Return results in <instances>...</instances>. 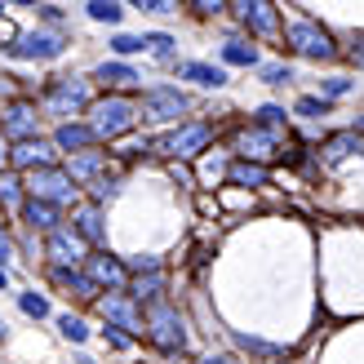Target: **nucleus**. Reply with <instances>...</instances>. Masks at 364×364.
<instances>
[{
    "label": "nucleus",
    "mask_w": 364,
    "mask_h": 364,
    "mask_svg": "<svg viewBox=\"0 0 364 364\" xmlns=\"http://www.w3.org/2000/svg\"><path fill=\"white\" fill-rule=\"evenodd\" d=\"M235 147H240L245 160H276V156H284V151H280L284 142H280V129H276V124H262V129H245Z\"/></svg>",
    "instance_id": "obj_5"
},
{
    "label": "nucleus",
    "mask_w": 364,
    "mask_h": 364,
    "mask_svg": "<svg viewBox=\"0 0 364 364\" xmlns=\"http://www.w3.org/2000/svg\"><path fill=\"white\" fill-rule=\"evenodd\" d=\"M347 53H351L355 67H364V36H351V49H347Z\"/></svg>",
    "instance_id": "obj_41"
},
{
    "label": "nucleus",
    "mask_w": 364,
    "mask_h": 364,
    "mask_svg": "<svg viewBox=\"0 0 364 364\" xmlns=\"http://www.w3.org/2000/svg\"><path fill=\"white\" fill-rule=\"evenodd\" d=\"M0 338H5V320H0Z\"/></svg>",
    "instance_id": "obj_47"
},
{
    "label": "nucleus",
    "mask_w": 364,
    "mask_h": 364,
    "mask_svg": "<svg viewBox=\"0 0 364 364\" xmlns=\"http://www.w3.org/2000/svg\"><path fill=\"white\" fill-rule=\"evenodd\" d=\"M23 213H27V223L45 227V231H53V227H58V209H53V200H41V196H31Z\"/></svg>",
    "instance_id": "obj_19"
},
{
    "label": "nucleus",
    "mask_w": 364,
    "mask_h": 364,
    "mask_svg": "<svg viewBox=\"0 0 364 364\" xmlns=\"http://www.w3.org/2000/svg\"><path fill=\"white\" fill-rule=\"evenodd\" d=\"M98 306H102V316H107V320H116V324H120V329H138V316H134V306L124 302V298L107 294V298H102Z\"/></svg>",
    "instance_id": "obj_18"
},
{
    "label": "nucleus",
    "mask_w": 364,
    "mask_h": 364,
    "mask_svg": "<svg viewBox=\"0 0 364 364\" xmlns=\"http://www.w3.org/2000/svg\"><path fill=\"white\" fill-rule=\"evenodd\" d=\"M147 329H151V338H156L165 351H182V347H187V329H182L178 311H173V306H165V302H156V306H151Z\"/></svg>",
    "instance_id": "obj_3"
},
{
    "label": "nucleus",
    "mask_w": 364,
    "mask_h": 364,
    "mask_svg": "<svg viewBox=\"0 0 364 364\" xmlns=\"http://www.w3.org/2000/svg\"><path fill=\"white\" fill-rule=\"evenodd\" d=\"M262 80L267 85H284L289 80V67H262Z\"/></svg>",
    "instance_id": "obj_37"
},
{
    "label": "nucleus",
    "mask_w": 364,
    "mask_h": 364,
    "mask_svg": "<svg viewBox=\"0 0 364 364\" xmlns=\"http://www.w3.org/2000/svg\"><path fill=\"white\" fill-rule=\"evenodd\" d=\"M49 112H58V116H71V112H80V107H89V89H85V80H76V76H67V80H58L49 89Z\"/></svg>",
    "instance_id": "obj_7"
},
{
    "label": "nucleus",
    "mask_w": 364,
    "mask_h": 364,
    "mask_svg": "<svg viewBox=\"0 0 364 364\" xmlns=\"http://www.w3.org/2000/svg\"><path fill=\"white\" fill-rule=\"evenodd\" d=\"M231 182H240V187H267V169L258 160H240V165H231Z\"/></svg>",
    "instance_id": "obj_21"
},
{
    "label": "nucleus",
    "mask_w": 364,
    "mask_h": 364,
    "mask_svg": "<svg viewBox=\"0 0 364 364\" xmlns=\"http://www.w3.org/2000/svg\"><path fill=\"white\" fill-rule=\"evenodd\" d=\"M258 120H262V124H276V129H280V124H284V112H280V107H262Z\"/></svg>",
    "instance_id": "obj_38"
},
{
    "label": "nucleus",
    "mask_w": 364,
    "mask_h": 364,
    "mask_svg": "<svg viewBox=\"0 0 364 364\" xmlns=\"http://www.w3.org/2000/svg\"><path fill=\"white\" fill-rule=\"evenodd\" d=\"M142 41H147V53H156L160 63H169V58H173V36L151 31V36H142Z\"/></svg>",
    "instance_id": "obj_26"
},
{
    "label": "nucleus",
    "mask_w": 364,
    "mask_h": 364,
    "mask_svg": "<svg viewBox=\"0 0 364 364\" xmlns=\"http://www.w3.org/2000/svg\"><path fill=\"white\" fill-rule=\"evenodd\" d=\"M134 120H138V112H134V102H124V98H102V102L89 107V129L98 138H107V142L129 134Z\"/></svg>",
    "instance_id": "obj_1"
},
{
    "label": "nucleus",
    "mask_w": 364,
    "mask_h": 364,
    "mask_svg": "<svg viewBox=\"0 0 364 364\" xmlns=\"http://www.w3.org/2000/svg\"><path fill=\"white\" fill-rule=\"evenodd\" d=\"M209 138H213L209 124H182V129H173L165 142H160V147H165L169 156H196V151L209 147Z\"/></svg>",
    "instance_id": "obj_8"
},
{
    "label": "nucleus",
    "mask_w": 364,
    "mask_h": 364,
    "mask_svg": "<svg viewBox=\"0 0 364 364\" xmlns=\"http://www.w3.org/2000/svg\"><path fill=\"white\" fill-rule=\"evenodd\" d=\"M187 5H191L196 14H223V5H227V0H187Z\"/></svg>",
    "instance_id": "obj_36"
},
{
    "label": "nucleus",
    "mask_w": 364,
    "mask_h": 364,
    "mask_svg": "<svg viewBox=\"0 0 364 364\" xmlns=\"http://www.w3.org/2000/svg\"><path fill=\"white\" fill-rule=\"evenodd\" d=\"M9 253H14V249H9V235H5V231H0V267H5V262H9Z\"/></svg>",
    "instance_id": "obj_42"
},
{
    "label": "nucleus",
    "mask_w": 364,
    "mask_h": 364,
    "mask_svg": "<svg viewBox=\"0 0 364 364\" xmlns=\"http://www.w3.org/2000/svg\"><path fill=\"white\" fill-rule=\"evenodd\" d=\"M223 58L235 63V67H253V63H258V53H253V45H245V41H227L223 45Z\"/></svg>",
    "instance_id": "obj_24"
},
{
    "label": "nucleus",
    "mask_w": 364,
    "mask_h": 364,
    "mask_svg": "<svg viewBox=\"0 0 364 364\" xmlns=\"http://www.w3.org/2000/svg\"><path fill=\"white\" fill-rule=\"evenodd\" d=\"M134 271H160V258H151V253H142V258H129Z\"/></svg>",
    "instance_id": "obj_39"
},
{
    "label": "nucleus",
    "mask_w": 364,
    "mask_h": 364,
    "mask_svg": "<svg viewBox=\"0 0 364 364\" xmlns=\"http://www.w3.org/2000/svg\"><path fill=\"white\" fill-rule=\"evenodd\" d=\"M342 94H351L347 76H329V80H324V98H342Z\"/></svg>",
    "instance_id": "obj_34"
},
{
    "label": "nucleus",
    "mask_w": 364,
    "mask_h": 364,
    "mask_svg": "<svg viewBox=\"0 0 364 364\" xmlns=\"http://www.w3.org/2000/svg\"><path fill=\"white\" fill-rule=\"evenodd\" d=\"M18 302H23V311H27V316H36V320L49 316V302H45L41 294H18Z\"/></svg>",
    "instance_id": "obj_31"
},
{
    "label": "nucleus",
    "mask_w": 364,
    "mask_h": 364,
    "mask_svg": "<svg viewBox=\"0 0 364 364\" xmlns=\"http://www.w3.org/2000/svg\"><path fill=\"white\" fill-rule=\"evenodd\" d=\"M14 58H36V63H49V58H58L63 53V41L58 36H49V31H27V36H18V41L9 45Z\"/></svg>",
    "instance_id": "obj_6"
},
{
    "label": "nucleus",
    "mask_w": 364,
    "mask_h": 364,
    "mask_svg": "<svg viewBox=\"0 0 364 364\" xmlns=\"http://www.w3.org/2000/svg\"><path fill=\"white\" fill-rule=\"evenodd\" d=\"M0 289H5V267H0Z\"/></svg>",
    "instance_id": "obj_45"
},
{
    "label": "nucleus",
    "mask_w": 364,
    "mask_h": 364,
    "mask_svg": "<svg viewBox=\"0 0 364 364\" xmlns=\"http://www.w3.org/2000/svg\"><path fill=\"white\" fill-rule=\"evenodd\" d=\"M53 147H58V142L23 138V142L14 147V165H18V169H45V165H53Z\"/></svg>",
    "instance_id": "obj_12"
},
{
    "label": "nucleus",
    "mask_w": 364,
    "mask_h": 364,
    "mask_svg": "<svg viewBox=\"0 0 364 364\" xmlns=\"http://www.w3.org/2000/svg\"><path fill=\"white\" fill-rule=\"evenodd\" d=\"M138 9H151V14H178V0H129Z\"/></svg>",
    "instance_id": "obj_33"
},
{
    "label": "nucleus",
    "mask_w": 364,
    "mask_h": 364,
    "mask_svg": "<svg viewBox=\"0 0 364 364\" xmlns=\"http://www.w3.org/2000/svg\"><path fill=\"white\" fill-rule=\"evenodd\" d=\"M102 169V156L98 151H89V156H76L71 160V178H94Z\"/></svg>",
    "instance_id": "obj_27"
},
{
    "label": "nucleus",
    "mask_w": 364,
    "mask_h": 364,
    "mask_svg": "<svg viewBox=\"0 0 364 364\" xmlns=\"http://www.w3.org/2000/svg\"><path fill=\"white\" fill-rule=\"evenodd\" d=\"M5 134L18 138V142L36 134V107H31V102H14L9 112H5Z\"/></svg>",
    "instance_id": "obj_14"
},
{
    "label": "nucleus",
    "mask_w": 364,
    "mask_h": 364,
    "mask_svg": "<svg viewBox=\"0 0 364 364\" xmlns=\"http://www.w3.org/2000/svg\"><path fill=\"white\" fill-rule=\"evenodd\" d=\"M351 151H364V138L360 134H338V138H329V147H324V160L338 165V160H347Z\"/></svg>",
    "instance_id": "obj_20"
},
{
    "label": "nucleus",
    "mask_w": 364,
    "mask_h": 364,
    "mask_svg": "<svg viewBox=\"0 0 364 364\" xmlns=\"http://www.w3.org/2000/svg\"><path fill=\"white\" fill-rule=\"evenodd\" d=\"M120 5L116 0H89V18H94V23H120Z\"/></svg>",
    "instance_id": "obj_25"
},
{
    "label": "nucleus",
    "mask_w": 364,
    "mask_h": 364,
    "mask_svg": "<svg viewBox=\"0 0 364 364\" xmlns=\"http://www.w3.org/2000/svg\"><path fill=\"white\" fill-rule=\"evenodd\" d=\"M31 196L41 200H53V205H67V200H76V187H71V173H58V169H31V182H27Z\"/></svg>",
    "instance_id": "obj_4"
},
{
    "label": "nucleus",
    "mask_w": 364,
    "mask_h": 364,
    "mask_svg": "<svg viewBox=\"0 0 364 364\" xmlns=\"http://www.w3.org/2000/svg\"><path fill=\"white\" fill-rule=\"evenodd\" d=\"M89 276H94L98 284H107V289H124V284H129L124 267L116 258H107V253H94V258H89Z\"/></svg>",
    "instance_id": "obj_13"
},
{
    "label": "nucleus",
    "mask_w": 364,
    "mask_h": 364,
    "mask_svg": "<svg viewBox=\"0 0 364 364\" xmlns=\"http://www.w3.org/2000/svg\"><path fill=\"white\" fill-rule=\"evenodd\" d=\"M182 76L205 85V89H223L227 85V71L223 67H209V63H182Z\"/></svg>",
    "instance_id": "obj_16"
},
{
    "label": "nucleus",
    "mask_w": 364,
    "mask_h": 364,
    "mask_svg": "<svg viewBox=\"0 0 364 364\" xmlns=\"http://www.w3.org/2000/svg\"><path fill=\"white\" fill-rule=\"evenodd\" d=\"M98 80L112 85V89H134L142 76H138L134 67H124V63H102V67H98Z\"/></svg>",
    "instance_id": "obj_17"
},
{
    "label": "nucleus",
    "mask_w": 364,
    "mask_h": 364,
    "mask_svg": "<svg viewBox=\"0 0 364 364\" xmlns=\"http://www.w3.org/2000/svg\"><path fill=\"white\" fill-rule=\"evenodd\" d=\"M160 271H147V280H142V271H138V280H134V298H156L160 294Z\"/></svg>",
    "instance_id": "obj_28"
},
{
    "label": "nucleus",
    "mask_w": 364,
    "mask_h": 364,
    "mask_svg": "<svg viewBox=\"0 0 364 364\" xmlns=\"http://www.w3.org/2000/svg\"><path fill=\"white\" fill-rule=\"evenodd\" d=\"M63 338H71V342H85L89 338V329L80 320H71V316H63Z\"/></svg>",
    "instance_id": "obj_35"
},
{
    "label": "nucleus",
    "mask_w": 364,
    "mask_h": 364,
    "mask_svg": "<svg viewBox=\"0 0 364 364\" xmlns=\"http://www.w3.org/2000/svg\"><path fill=\"white\" fill-rule=\"evenodd\" d=\"M5 160H14V151L5 147V142H0V165H5Z\"/></svg>",
    "instance_id": "obj_43"
},
{
    "label": "nucleus",
    "mask_w": 364,
    "mask_h": 364,
    "mask_svg": "<svg viewBox=\"0 0 364 364\" xmlns=\"http://www.w3.org/2000/svg\"><path fill=\"white\" fill-rule=\"evenodd\" d=\"M76 231L85 235L89 245H102V240H107V231H102V218H98V209H80V213H76Z\"/></svg>",
    "instance_id": "obj_22"
},
{
    "label": "nucleus",
    "mask_w": 364,
    "mask_h": 364,
    "mask_svg": "<svg viewBox=\"0 0 364 364\" xmlns=\"http://www.w3.org/2000/svg\"><path fill=\"white\" fill-rule=\"evenodd\" d=\"M53 280H58V284H67V289H76L80 298H94V289H98V280H94V276H76V271H67V267H58V271H53Z\"/></svg>",
    "instance_id": "obj_23"
},
{
    "label": "nucleus",
    "mask_w": 364,
    "mask_h": 364,
    "mask_svg": "<svg viewBox=\"0 0 364 364\" xmlns=\"http://www.w3.org/2000/svg\"><path fill=\"white\" fill-rule=\"evenodd\" d=\"M112 49L116 53H138V49H147V41H142V36H116Z\"/></svg>",
    "instance_id": "obj_32"
},
{
    "label": "nucleus",
    "mask_w": 364,
    "mask_h": 364,
    "mask_svg": "<svg viewBox=\"0 0 364 364\" xmlns=\"http://www.w3.org/2000/svg\"><path fill=\"white\" fill-rule=\"evenodd\" d=\"M289 45H294L302 58H311V63H333L338 58L333 36L324 27H316V23H294V27H289Z\"/></svg>",
    "instance_id": "obj_2"
},
{
    "label": "nucleus",
    "mask_w": 364,
    "mask_h": 364,
    "mask_svg": "<svg viewBox=\"0 0 364 364\" xmlns=\"http://www.w3.org/2000/svg\"><path fill=\"white\" fill-rule=\"evenodd\" d=\"M142 112L151 120H178L187 112V98H182L178 89H147V94H142Z\"/></svg>",
    "instance_id": "obj_9"
},
{
    "label": "nucleus",
    "mask_w": 364,
    "mask_h": 364,
    "mask_svg": "<svg viewBox=\"0 0 364 364\" xmlns=\"http://www.w3.org/2000/svg\"><path fill=\"white\" fill-rule=\"evenodd\" d=\"M85 235L76 231V235H71V231H58V227H53L49 231V258L53 262H58V267H76L80 258H85Z\"/></svg>",
    "instance_id": "obj_11"
},
{
    "label": "nucleus",
    "mask_w": 364,
    "mask_h": 364,
    "mask_svg": "<svg viewBox=\"0 0 364 364\" xmlns=\"http://www.w3.org/2000/svg\"><path fill=\"white\" fill-rule=\"evenodd\" d=\"M94 138H98V134H94V129H85V124H58V134H53L58 151H85Z\"/></svg>",
    "instance_id": "obj_15"
},
{
    "label": "nucleus",
    "mask_w": 364,
    "mask_h": 364,
    "mask_svg": "<svg viewBox=\"0 0 364 364\" xmlns=\"http://www.w3.org/2000/svg\"><path fill=\"white\" fill-rule=\"evenodd\" d=\"M235 14H240L249 23V31H258V36H276L280 31V18L271 9V0H235Z\"/></svg>",
    "instance_id": "obj_10"
},
{
    "label": "nucleus",
    "mask_w": 364,
    "mask_h": 364,
    "mask_svg": "<svg viewBox=\"0 0 364 364\" xmlns=\"http://www.w3.org/2000/svg\"><path fill=\"white\" fill-rule=\"evenodd\" d=\"M205 364H235V360H213V355H209V360H205Z\"/></svg>",
    "instance_id": "obj_44"
},
{
    "label": "nucleus",
    "mask_w": 364,
    "mask_h": 364,
    "mask_svg": "<svg viewBox=\"0 0 364 364\" xmlns=\"http://www.w3.org/2000/svg\"><path fill=\"white\" fill-rule=\"evenodd\" d=\"M18 5H36V0H18Z\"/></svg>",
    "instance_id": "obj_46"
},
{
    "label": "nucleus",
    "mask_w": 364,
    "mask_h": 364,
    "mask_svg": "<svg viewBox=\"0 0 364 364\" xmlns=\"http://www.w3.org/2000/svg\"><path fill=\"white\" fill-rule=\"evenodd\" d=\"M94 200H116V182H94Z\"/></svg>",
    "instance_id": "obj_40"
},
{
    "label": "nucleus",
    "mask_w": 364,
    "mask_h": 364,
    "mask_svg": "<svg viewBox=\"0 0 364 364\" xmlns=\"http://www.w3.org/2000/svg\"><path fill=\"white\" fill-rule=\"evenodd\" d=\"M0 205H5V209H18V178H14V173H0Z\"/></svg>",
    "instance_id": "obj_30"
},
{
    "label": "nucleus",
    "mask_w": 364,
    "mask_h": 364,
    "mask_svg": "<svg viewBox=\"0 0 364 364\" xmlns=\"http://www.w3.org/2000/svg\"><path fill=\"white\" fill-rule=\"evenodd\" d=\"M294 112H298V116H306V120H320L324 112H329V102H324V98H298Z\"/></svg>",
    "instance_id": "obj_29"
}]
</instances>
